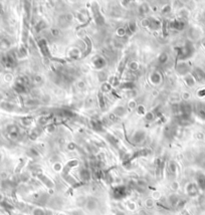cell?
I'll list each match as a JSON object with an SVG mask.
<instances>
[{"label":"cell","mask_w":205,"mask_h":215,"mask_svg":"<svg viewBox=\"0 0 205 215\" xmlns=\"http://www.w3.org/2000/svg\"><path fill=\"white\" fill-rule=\"evenodd\" d=\"M177 50V55H178V60H183L184 62L185 60L191 58L193 55L194 51H195V48H194L193 44L189 41H187L184 45L180 46V47H176Z\"/></svg>","instance_id":"1"},{"label":"cell","mask_w":205,"mask_h":215,"mask_svg":"<svg viewBox=\"0 0 205 215\" xmlns=\"http://www.w3.org/2000/svg\"><path fill=\"white\" fill-rule=\"evenodd\" d=\"M92 12H93V15H94V19L96 23L98 25H102L105 23V17L103 16V14L101 13L100 11V8H99L98 4L94 3L92 5Z\"/></svg>","instance_id":"2"},{"label":"cell","mask_w":205,"mask_h":215,"mask_svg":"<svg viewBox=\"0 0 205 215\" xmlns=\"http://www.w3.org/2000/svg\"><path fill=\"white\" fill-rule=\"evenodd\" d=\"M127 194H128V190H127V187L125 186H118L113 190V197L117 200L123 199L127 196Z\"/></svg>","instance_id":"3"},{"label":"cell","mask_w":205,"mask_h":215,"mask_svg":"<svg viewBox=\"0 0 205 215\" xmlns=\"http://www.w3.org/2000/svg\"><path fill=\"white\" fill-rule=\"evenodd\" d=\"M37 46H38L39 50L42 54H43L45 58H51V54H50V50L48 48V44L47 41L45 40L44 38L39 39L38 42H37Z\"/></svg>","instance_id":"4"},{"label":"cell","mask_w":205,"mask_h":215,"mask_svg":"<svg viewBox=\"0 0 205 215\" xmlns=\"http://www.w3.org/2000/svg\"><path fill=\"white\" fill-rule=\"evenodd\" d=\"M73 18V17L71 13H64L58 17V24L62 27H67L69 25H71Z\"/></svg>","instance_id":"5"},{"label":"cell","mask_w":205,"mask_h":215,"mask_svg":"<svg viewBox=\"0 0 205 215\" xmlns=\"http://www.w3.org/2000/svg\"><path fill=\"white\" fill-rule=\"evenodd\" d=\"M93 65L96 69H103L107 65V62L102 55H96L93 58Z\"/></svg>","instance_id":"6"},{"label":"cell","mask_w":205,"mask_h":215,"mask_svg":"<svg viewBox=\"0 0 205 215\" xmlns=\"http://www.w3.org/2000/svg\"><path fill=\"white\" fill-rule=\"evenodd\" d=\"M176 71H177V73L178 75H189V71H190V67H189V65H188L186 62H180V64H177V66H176Z\"/></svg>","instance_id":"7"},{"label":"cell","mask_w":205,"mask_h":215,"mask_svg":"<svg viewBox=\"0 0 205 215\" xmlns=\"http://www.w3.org/2000/svg\"><path fill=\"white\" fill-rule=\"evenodd\" d=\"M196 81H205V71L199 67H195L191 73Z\"/></svg>","instance_id":"8"},{"label":"cell","mask_w":205,"mask_h":215,"mask_svg":"<svg viewBox=\"0 0 205 215\" xmlns=\"http://www.w3.org/2000/svg\"><path fill=\"white\" fill-rule=\"evenodd\" d=\"M198 191H199V188H198L195 183H189L186 186V192H187L189 196H191V197L198 195Z\"/></svg>","instance_id":"9"},{"label":"cell","mask_w":205,"mask_h":215,"mask_svg":"<svg viewBox=\"0 0 205 215\" xmlns=\"http://www.w3.org/2000/svg\"><path fill=\"white\" fill-rule=\"evenodd\" d=\"M84 205H86V209H88V211H95V210L98 208V201L93 197L88 198V199L86 200V204H84Z\"/></svg>","instance_id":"10"},{"label":"cell","mask_w":205,"mask_h":215,"mask_svg":"<svg viewBox=\"0 0 205 215\" xmlns=\"http://www.w3.org/2000/svg\"><path fill=\"white\" fill-rule=\"evenodd\" d=\"M196 185L200 190H205V174L203 173L196 174Z\"/></svg>","instance_id":"11"},{"label":"cell","mask_w":205,"mask_h":215,"mask_svg":"<svg viewBox=\"0 0 205 215\" xmlns=\"http://www.w3.org/2000/svg\"><path fill=\"white\" fill-rule=\"evenodd\" d=\"M56 115H58V117L62 118H75L77 114H75L71 110H58L56 112Z\"/></svg>","instance_id":"12"},{"label":"cell","mask_w":205,"mask_h":215,"mask_svg":"<svg viewBox=\"0 0 205 215\" xmlns=\"http://www.w3.org/2000/svg\"><path fill=\"white\" fill-rule=\"evenodd\" d=\"M77 165H79V161H77V160H71V161L67 162V165L62 168V175L63 176L69 175V170L73 169V167H75V166H77Z\"/></svg>","instance_id":"13"},{"label":"cell","mask_w":205,"mask_h":215,"mask_svg":"<svg viewBox=\"0 0 205 215\" xmlns=\"http://www.w3.org/2000/svg\"><path fill=\"white\" fill-rule=\"evenodd\" d=\"M146 138V133L143 130H138L137 132H135L134 136H133V142L134 143H142Z\"/></svg>","instance_id":"14"},{"label":"cell","mask_w":205,"mask_h":215,"mask_svg":"<svg viewBox=\"0 0 205 215\" xmlns=\"http://www.w3.org/2000/svg\"><path fill=\"white\" fill-rule=\"evenodd\" d=\"M150 81H151V84L154 86L159 85L162 81V75L159 71H154V73H152L151 75H150Z\"/></svg>","instance_id":"15"},{"label":"cell","mask_w":205,"mask_h":215,"mask_svg":"<svg viewBox=\"0 0 205 215\" xmlns=\"http://www.w3.org/2000/svg\"><path fill=\"white\" fill-rule=\"evenodd\" d=\"M176 172H177L176 163L171 161L170 163L168 164V166H167V173H168L169 177H174L175 175H176Z\"/></svg>","instance_id":"16"},{"label":"cell","mask_w":205,"mask_h":215,"mask_svg":"<svg viewBox=\"0 0 205 215\" xmlns=\"http://www.w3.org/2000/svg\"><path fill=\"white\" fill-rule=\"evenodd\" d=\"M170 27L173 29H176V30H182L185 27V22L182 20H173L170 23Z\"/></svg>","instance_id":"17"},{"label":"cell","mask_w":205,"mask_h":215,"mask_svg":"<svg viewBox=\"0 0 205 215\" xmlns=\"http://www.w3.org/2000/svg\"><path fill=\"white\" fill-rule=\"evenodd\" d=\"M148 27L152 30H157L160 27V21L156 18H149L148 19Z\"/></svg>","instance_id":"18"},{"label":"cell","mask_w":205,"mask_h":215,"mask_svg":"<svg viewBox=\"0 0 205 215\" xmlns=\"http://www.w3.org/2000/svg\"><path fill=\"white\" fill-rule=\"evenodd\" d=\"M91 125H92V128L96 131V132H102V131L104 130L102 122L99 121V120H97V119L92 120V122H91Z\"/></svg>","instance_id":"19"},{"label":"cell","mask_w":205,"mask_h":215,"mask_svg":"<svg viewBox=\"0 0 205 215\" xmlns=\"http://www.w3.org/2000/svg\"><path fill=\"white\" fill-rule=\"evenodd\" d=\"M106 139H107L108 142L111 143V144L113 145V146L118 147V146L120 145L119 139H118L116 136H114V135H112V134H107V135H106Z\"/></svg>","instance_id":"20"},{"label":"cell","mask_w":205,"mask_h":215,"mask_svg":"<svg viewBox=\"0 0 205 215\" xmlns=\"http://www.w3.org/2000/svg\"><path fill=\"white\" fill-rule=\"evenodd\" d=\"M80 177H81L82 181L86 182V181H88L91 179V172L86 168H82L81 171H80Z\"/></svg>","instance_id":"21"},{"label":"cell","mask_w":205,"mask_h":215,"mask_svg":"<svg viewBox=\"0 0 205 215\" xmlns=\"http://www.w3.org/2000/svg\"><path fill=\"white\" fill-rule=\"evenodd\" d=\"M183 79H184V83L188 86H190V88H191V86H195V84H196L195 79H194L193 75H192L191 73H189V75H185V77H183Z\"/></svg>","instance_id":"22"},{"label":"cell","mask_w":205,"mask_h":215,"mask_svg":"<svg viewBox=\"0 0 205 215\" xmlns=\"http://www.w3.org/2000/svg\"><path fill=\"white\" fill-rule=\"evenodd\" d=\"M37 177H38L39 180L42 181L43 184H45L47 187H49V188H52V187H53V183H52V181L50 180L49 178H47L46 176H44V175H42V174H38L37 175Z\"/></svg>","instance_id":"23"},{"label":"cell","mask_w":205,"mask_h":215,"mask_svg":"<svg viewBox=\"0 0 205 215\" xmlns=\"http://www.w3.org/2000/svg\"><path fill=\"white\" fill-rule=\"evenodd\" d=\"M126 114H127V109L124 107H118V108H116L115 111H114V115L118 118L124 117Z\"/></svg>","instance_id":"24"},{"label":"cell","mask_w":205,"mask_h":215,"mask_svg":"<svg viewBox=\"0 0 205 215\" xmlns=\"http://www.w3.org/2000/svg\"><path fill=\"white\" fill-rule=\"evenodd\" d=\"M81 56V51H80L79 48L73 47L69 50V58H73V60H77V58Z\"/></svg>","instance_id":"25"},{"label":"cell","mask_w":205,"mask_h":215,"mask_svg":"<svg viewBox=\"0 0 205 215\" xmlns=\"http://www.w3.org/2000/svg\"><path fill=\"white\" fill-rule=\"evenodd\" d=\"M119 88L122 90H133V88H135V84L133 81H125V83L119 85Z\"/></svg>","instance_id":"26"},{"label":"cell","mask_w":205,"mask_h":215,"mask_svg":"<svg viewBox=\"0 0 205 215\" xmlns=\"http://www.w3.org/2000/svg\"><path fill=\"white\" fill-rule=\"evenodd\" d=\"M98 101H99V106L102 110L106 109V102H105V98H104V94L102 92H100L98 94Z\"/></svg>","instance_id":"27"},{"label":"cell","mask_w":205,"mask_h":215,"mask_svg":"<svg viewBox=\"0 0 205 215\" xmlns=\"http://www.w3.org/2000/svg\"><path fill=\"white\" fill-rule=\"evenodd\" d=\"M169 203L171 204L172 206H177L178 205V203L180 202V199L178 198V196L175 195V194H173V195H170V197H169Z\"/></svg>","instance_id":"28"},{"label":"cell","mask_w":205,"mask_h":215,"mask_svg":"<svg viewBox=\"0 0 205 215\" xmlns=\"http://www.w3.org/2000/svg\"><path fill=\"white\" fill-rule=\"evenodd\" d=\"M128 67L129 71L135 73V71H137L139 69V64L137 62H135V60H133V62H130L128 64Z\"/></svg>","instance_id":"29"},{"label":"cell","mask_w":205,"mask_h":215,"mask_svg":"<svg viewBox=\"0 0 205 215\" xmlns=\"http://www.w3.org/2000/svg\"><path fill=\"white\" fill-rule=\"evenodd\" d=\"M46 27H47V24H46V22L44 21V20H40V21H38L37 22V24L35 25V29H36L37 32H39V31L45 29Z\"/></svg>","instance_id":"30"},{"label":"cell","mask_w":205,"mask_h":215,"mask_svg":"<svg viewBox=\"0 0 205 215\" xmlns=\"http://www.w3.org/2000/svg\"><path fill=\"white\" fill-rule=\"evenodd\" d=\"M136 30H137V23H136V21H130V22H129L127 31H130V33H134Z\"/></svg>","instance_id":"31"},{"label":"cell","mask_w":205,"mask_h":215,"mask_svg":"<svg viewBox=\"0 0 205 215\" xmlns=\"http://www.w3.org/2000/svg\"><path fill=\"white\" fill-rule=\"evenodd\" d=\"M158 62H159V64H166V62H168V55H167V53L162 52V53L159 55V58H158Z\"/></svg>","instance_id":"32"},{"label":"cell","mask_w":205,"mask_h":215,"mask_svg":"<svg viewBox=\"0 0 205 215\" xmlns=\"http://www.w3.org/2000/svg\"><path fill=\"white\" fill-rule=\"evenodd\" d=\"M112 90V86L109 83H103L102 86H101V90L103 92H110Z\"/></svg>","instance_id":"33"},{"label":"cell","mask_w":205,"mask_h":215,"mask_svg":"<svg viewBox=\"0 0 205 215\" xmlns=\"http://www.w3.org/2000/svg\"><path fill=\"white\" fill-rule=\"evenodd\" d=\"M49 121V118L46 117V116H43V117H40L38 119V125L39 126H45L46 124Z\"/></svg>","instance_id":"34"},{"label":"cell","mask_w":205,"mask_h":215,"mask_svg":"<svg viewBox=\"0 0 205 215\" xmlns=\"http://www.w3.org/2000/svg\"><path fill=\"white\" fill-rule=\"evenodd\" d=\"M197 115L199 116V118H201L202 120L205 121V107H199L197 109Z\"/></svg>","instance_id":"35"},{"label":"cell","mask_w":205,"mask_h":215,"mask_svg":"<svg viewBox=\"0 0 205 215\" xmlns=\"http://www.w3.org/2000/svg\"><path fill=\"white\" fill-rule=\"evenodd\" d=\"M15 90H16V92H19V94H22V92H26V88H25V86L23 85V84H17V85L15 86Z\"/></svg>","instance_id":"36"},{"label":"cell","mask_w":205,"mask_h":215,"mask_svg":"<svg viewBox=\"0 0 205 215\" xmlns=\"http://www.w3.org/2000/svg\"><path fill=\"white\" fill-rule=\"evenodd\" d=\"M148 11H149V6H148L147 4H142V5L139 6V12H140L141 14H145V13H147Z\"/></svg>","instance_id":"37"},{"label":"cell","mask_w":205,"mask_h":215,"mask_svg":"<svg viewBox=\"0 0 205 215\" xmlns=\"http://www.w3.org/2000/svg\"><path fill=\"white\" fill-rule=\"evenodd\" d=\"M21 122H22V124L24 126L28 127V126H30L31 124H32V119H31L30 117H25V118H23V119L21 120Z\"/></svg>","instance_id":"38"},{"label":"cell","mask_w":205,"mask_h":215,"mask_svg":"<svg viewBox=\"0 0 205 215\" xmlns=\"http://www.w3.org/2000/svg\"><path fill=\"white\" fill-rule=\"evenodd\" d=\"M136 112H137V114L138 115H140V116H145L146 115V111H145V107L144 106H142V105H140V106H138L136 108Z\"/></svg>","instance_id":"39"},{"label":"cell","mask_w":205,"mask_h":215,"mask_svg":"<svg viewBox=\"0 0 205 215\" xmlns=\"http://www.w3.org/2000/svg\"><path fill=\"white\" fill-rule=\"evenodd\" d=\"M33 215H46V212L42 208H34L32 211Z\"/></svg>","instance_id":"40"},{"label":"cell","mask_w":205,"mask_h":215,"mask_svg":"<svg viewBox=\"0 0 205 215\" xmlns=\"http://www.w3.org/2000/svg\"><path fill=\"white\" fill-rule=\"evenodd\" d=\"M117 34L119 35L120 37L125 36V35H127V29L123 28V27H120V28H118V30H117Z\"/></svg>","instance_id":"41"},{"label":"cell","mask_w":205,"mask_h":215,"mask_svg":"<svg viewBox=\"0 0 205 215\" xmlns=\"http://www.w3.org/2000/svg\"><path fill=\"white\" fill-rule=\"evenodd\" d=\"M62 165L60 163V162H56V163L53 164V170L56 172H60V171H62Z\"/></svg>","instance_id":"42"},{"label":"cell","mask_w":205,"mask_h":215,"mask_svg":"<svg viewBox=\"0 0 205 215\" xmlns=\"http://www.w3.org/2000/svg\"><path fill=\"white\" fill-rule=\"evenodd\" d=\"M77 20H79L80 22H82V23L86 21V17L84 15V13H77Z\"/></svg>","instance_id":"43"},{"label":"cell","mask_w":205,"mask_h":215,"mask_svg":"<svg viewBox=\"0 0 205 215\" xmlns=\"http://www.w3.org/2000/svg\"><path fill=\"white\" fill-rule=\"evenodd\" d=\"M145 119L147 120V121H152V120L154 119V114L152 113V112H148V113H146Z\"/></svg>","instance_id":"44"},{"label":"cell","mask_w":205,"mask_h":215,"mask_svg":"<svg viewBox=\"0 0 205 215\" xmlns=\"http://www.w3.org/2000/svg\"><path fill=\"white\" fill-rule=\"evenodd\" d=\"M171 11V5H165L163 8H162L161 12L163 14H166V13H169V12Z\"/></svg>","instance_id":"45"},{"label":"cell","mask_w":205,"mask_h":215,"mask_svg":"<svg viewBox=\"0 0 205 215\" xmlns=\"http://www.w3.org/2000/svg\"><path fill=\"white\" fill-rule=\"evenodd\" d=\"M54 130H56V127H54V125H48V126H46V132L49 133V134H52V133L54 132Z\"/></svg>","instance_id":"46"},{"label":"cell","mask_w":205,"mask_h":215,"mask_svg":"<svg viewBox=\"0 0 205 215\" xmlns=\"http://www.w3.org/2000/svg\"><path fill=\"white\" fill-rule=\"evenodd\" d=\"M51 34H52V36H54V37L60 36V29H51Z\"/></svg>","instance_id":"47"},{"label":"cell","mask_w":205,"mask_h":215,"mask_svg":"<svg viewBox=\"0 0 205 215\" xmlns=\"http://www.w3.org/2000/svg\"><path fill=\"white\" fill-rule=\"evenodd\" d=\"M67 149H69V150H71V151H73V150H75V149H77V145H75V143L71 142V143H69V145H67Z\"/></svg>","instance_id":"48"},{"label":"cell","mask_w":205,"mask_h":215,"mask_svg":"<svg viewBox=\"0 0 205 215\" xmlns=\"http://www.w3.org/2000/svg\"><path fill=\"white\" fill-rule=\"evenodd\" d=\"M197 96L199 98H205V88H201L197 92Z\"/></svg>","instance_id":"49"},{"label":"cell","mask_w":205,"mask_h":215,"mask_svg":"<svg viewBox=\"0 0 205 215\" xmlns=\"http://www.w3.org/2000/svg\"><path fill=\"white\" fill-rule=\"evenodd\" d=\"M137 108L136 106V102H130L128 104V109L129 110H135Z\"/></svg>","instance_id":"50"},{"label":"cell","mask_w":205,"mask_h":215,"mask_svg":"<svg viewBox=\"0 0 205 215\" xmlns=\"http://www.w3.org/2000/svg\"><path fill=\"white\" fill-rule=\"evenodd\" d=\"M99 77H100V81H105L106 79H107V75H106V73H99Z\"/></svg>","instance_id":"51"},{"label":"cell","mask_w":205,"mask_h":215,"mask_svg":"<svg viewBox=\"0 0 205 215\" xmlns=\"http://www.w3.org/2000/svg\"><path fill=\"white\" fill-rule=\"evenodd\" d=\"M84 86H86V85H84V81H79V83H77V88H80V90H84Z\"/></svg>","instance_id":"52"},{"label":"cell","mask_w":205,"mask_h":215,"mask_svg":"<svg viewBox=\"0 0 205 215\" xmlns=\"http://www.w3.org/2000/svg\"><path fill=\"white\" fill-rule=\"evenodd\" d=\"M189 97H190V94H188V92H184V94H182L183 100H188V99H189Z\"/></svg>","instance_id":"53"},{"label":"cell","mask_w":205,"mask_h":215,"mask_svg":"<svg viewBox=\"0 0 205 215\" xmlns=\"http://www.w3.org/2000/svg\"><path fill=\"white\" fill-rule=\"evenodd\" d=\"M34 79H35V81H36V83H40V81H42V77H40V75H36Z\"/></svg>","instance_id":"54"},{"label":"cell","mask_w":205,"mask_h":215,"mask_svg":"<svg viewBox=\"0 0 205 215\" xmlns=\"http://www.w3.org/2000/svg\"><path fill=\"white\" fill-rule=\"evenodd\" d=\"M172 188L174 189V190H177V189H178V183H177V182L173 183V184H172Z\"/></svg>","instance_id":"55"},{"label":"cell","mask_w":205,"mask_h":215,"mask_svg":"<svg viewBox=\"0 0 205 215\" xmlns=\"http://www.w3.org/2000/svg\"><path fill=\"white\" fill-rule=\"evenodd\" d=\"M152 204H153V202H152L151 200H148V201H147V205H148V207H151V206H152Z\"/></svg>","instance_id":"56"},{"label":"cell","mask_w":205,"mask_h":215,"mask_svg":"<svg viewBox=\"0 0 205 215\" xmlns=\"http://www.w3.org/2000/svg\"><path fill=\"white\" fill-rule=\"evenodd\" d=\"M183 214H184V215H190L187 211H184V213H183Z\"/></svg>","instance_id":"57"},{"label":"cell","mask_w":205,"mask_h":215,"mask_svg":"<svg viewBox=\"0 0 205 215\" xmlns=\"http://www.w3.org/2000/svg\"><path fill=\"white\" fill-rule=\"evenodd\" d=\"M203 44H204V47H205V40L203 41Z\"/></svg>","instance_id":"58"},{"label":"cell","mask_w":205,"mask_h":215,"mask_svg":"<svg viewBox=\"0 0 205 215\" xmlns=\"http://www.w3.org/2000/svg\"><path fill=\"white\" fill-rule=\"evenodd\" d=\"M60 215H65V214H60Z\"/></svg>","instance_id":"59"}]
</instances>
